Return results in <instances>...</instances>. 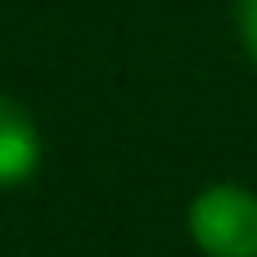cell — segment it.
Wrapping results in <instances>:
<instances>
[{"mask_svg": "<svg viewBox=\"0 0 257 257\" xmlns=\"http://www.w3.org/2000/svg\"><path fill=\"white\" fill-rule=\"evenodd\" d=\"M239 36H244L248 54L257 59V0H239Z\"/></svg>", "mask_w": 257, "mask_h": 257, "instance_id": "3", "label": "cell"}, {"mask_svg": "<svg viewBox=\"0 0 257 257\" xmlns=\"http://www.w3.org/2000/svg\"><path fill=\"white\" fill-rule=\"evenodd\" d=\"M185 226L208 257H257V194L239 185H208L190 203Z\"/></svg>", "mask_w": 257, "mask_h": 257, "instance_id": "1", "label": "cell"}, {"mask_svg": "<svg viewBox=\"0 0 257 257\" xmlns=\"http://www.w3.org/2000/svg\"><path fill=\"white\" fill-rule=\"evenodd\" d=\"M36 163H41V136L32 117L9 95H0V190L23 185L36 172Z\"/></svg>", "mask_w": 257, "mask_h": 257, "instance_id": "2", "label": "cell"}]
</instances>
